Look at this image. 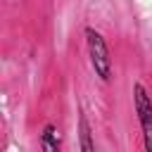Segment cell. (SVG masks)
<instances>
[{
  "instance_id": "6da1fadb",
  "label": "cell",
  "mask_w": 152,
  "mask_h": 152,
  "mask_svg": "<svg viewBox=\"0 0 152 152\" xmlns=\"http://www.w3.org/2000/svg\"><path fill=\"white\" fill-rule=\"evenodd\" d=\"M83 36H86L88 62H90L95 76L102 83H109L112 81V52H109V45H107L104 36L97 28H93V26H86L83 28Z\"/></svg>"
},
{
  "instance_id": "7a4b0ae2",
  "label": "cell",
  "mask_w": 152,
  "mask_h": 152,
  "mask_svg": "<svg viewBox=\"0 0 152 152\" xmlns=\"http://www.w3.org/2000/svg\"><path fill=\"white\" fill-rule=\"evenodd\" d=\"M131 95H133V112H135L140 131H142V147L147 152H152V95L140 81L133 83Z\"/></svg>"
},
{
  "instance_id": "3957f363",
  "label": "cell",
  "mask_w": 152,
  "mask_h": 152,
  "mask_svg": "<svg viewBox=\"0 0 152 152\" xmlns=\"http://www.w3.org/2000/svg\"><path fill=\"white\" fill-rule=\"evenodd\" d=\"M76 133H78V150L81 152H95V140H93V128L83 109H78L76 119Z\"/></svg>"
},
{
  "instance_id": "277c9868",
  "label": "cell",
  "mask_w": 152,
  "mask_h": 152,
  "mask_svg": "<svg viewBox=\"0 0 152 152\" xmlns=\"http://www.w3.org/2000/svg\"><path fill=\"white\" fill-rule=\"evenodd\" d=\"M40 150L43 152H59L62 150V135H59V128L55 124H45L40 128Z\"/></svg>"
}]
</instances>
